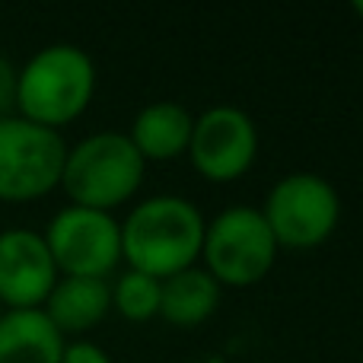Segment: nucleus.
Returning a JSON list of instances; mask_svg holds the SVG:
<instances>
[{
	"instance_id": "obj_1",
	"label": "nucleus",
	"mask_w": 363,
	"mask_h": 363,
	"mask_svg": "<svg viewBox=\"0 0 363 363\" xmlns=\"http://www.w3.org/2000/svg\"><path fill=\"white\" fill-rule=\"evenodd\" d=\"M201 211L179 194H157L131 207L121 223V262L157 281L194 268L204 242Z\"/></svg>"
},
{
	"instance_id": "obj_2",
	"label": "nucleus",
	"mask_w": 363,
	"mask_h": 363,
	"mask_svg": "<svg viewBox=\"0 0 363 363\" xmlns=\"http://www.w3.org/2000/svg\"><path fill=\"white\" fill-rule=\"evenodd\" d=\"M96 93V64L83 48L67 42L35 51L23 70H16V106L19 118L42 128L77 121L89 108Z\"/></svg>"
},
{
	"instance_id": "obj_3",
	"label": "nucleus",
	"mask_w": 363,
	"mask_h": 363,
	"mask_svg": "<svg viewBox=\"0 0 363 363\" xmlns=\"http://www.w3.org/2000/svg\"><path fill=\"white\" fill-rule=\"evenodd\" d=\"M144 169L147 163L134 150L128 134L99 131L83 138L77 147H67L61 188L70 204L112 213L138 194Z\"/></svg>"
},
{
	"instance_id": "obj_4",
	"label": "nucleus",
	"mask_w": 363,
	"mask_h": 363,
	"mask_svg": "<svg viewBox=\"0 0 363 363\" xmlns=\"http://www.w3.org/2000/svg\"><path fill=\"white\" fill-rule=\"evenodd\" d=\"M204 271L220 287H252L277 262V242L258 207H226L204 223Z\"/></svg>"
},
{
	"instance_id": "obj_5",
	"label": "nucleus",
	"mask_w": 363,
	"mask_h": 363,
	"mask_svg": "<svg viewBox=\"0 0 363 363\" xmlns=\"http://www.w3.org/2000/svg\"><path fill=\"white\" fill-rule=\"evenodd\" d=\"M262 217L277 249H315L341 220V198L328 179L315 172H290L274 182Z\"/></svg>"
},
{
	"instance_id": "obj_6",
	"label": "nucleus",
	"mask_w": 363,
	"mask_h": 363,
	"mask_svg": "<svg viewBox=\"0 0 363 363\" xmlns=\"http://www.w3.org/2000/svg\"><path fill=\"white\" fill-rule=\"evenodd\" d=\"M64 144L61 131L32 125L19 115L0 118V201H35L61 185Z\"/></svg>"
},
{
	"instance_id": "obj_7",
	"label": "nucleus",
	"mask_w": 363,
	"mask_h": 363,
	"mask_svg": "<svg viewBox=\"0 0 363 363\" xmlns=\"http://www.w3.org/2000/svg\"><path fill=\"white\" fill-rule=\"evenodd\" d=\"M61 277L108 281L121 262V223L106 211L67 204L42 233Z\"/></svg>"
},
{
	"instance_id": "obj_8",
	"label": "nucleus",
	"mask_w": 363,
	"mask_h": 363,
	"mask_svg": "<svg viewBox=\"0 0 363 363\" xmlns=\"http://www.w3.org/2000/svg\"><path fill=\"white\" fill-rule=\"evenodd\" d=\"M191 166L207 182H236L258 157V128L242 108L213 106L194 118L188 140Z\"/></svg>"
},
{
	"instance_id": "obj_9",
	"label": "nucleus",
	"mask_w": 363,
	"mask_h": 363,
	"mask_svg": "<svg viewBox=\"0 0 363 363\" xmlns=\"http://www.w3.org/2000/svg\"><path fill=\"white\" fill-rule=\"evenodd\" d=\"M57 277L61 274L51 262L42 233L23 226L0 233V306L4 309H42Z\"/></svg>"
},
{
	"instance_id": "obj_10",
	"label": "nucleus",
	"mask_w": 363,
	"mask_h": 363,
	"mask_svg": "<svg viewBox=\"0 0 363 363\" xmlns=\"http://www.w3.org/2000/svg\"><path fill=\"white\" fill-rule=\"evenodd\" d=\"M112 309V284L99 277H57L42 313L61 335H83L96 328Z\"/></svg>"
},
{
	"instance_id": "obj_11",
	"label": "nucleus",
	"mask_w": 363,
	"mask_h": 363,
	"mask_svg": "<svg viewBox=\"0 0 363 363\" xmlns=\"http://www.w3.org/2000/svg\"><path fill=\"white\" fill-rule=\"evenodd\" d=\"M191 128L194 115L182 102H150L134 115L128 140L134 144L144 163L150 160L163 163V160H179L182 153H188Z\"/></svg>"
},
{
	"instance_id": "obj_12",
	"label": "nucleus",
	"mask_w": 363,
	"mask_h": 363,
	"mask_svg": "<svg viewBox=\"0 0 363 363\" xmlns=\"http://www.w3.org/2000/svg\"><path fill=\"white\" fill-rule=\"evenodd\" d=\"M64 335L42 309H6L0 315V363H61Z\"/></svg>"
},
{
	"instance_id": "obj_13",
	"label": "nucleus",
	"mask_w": 363,
	"mask_h": 363,
	"mask_svg": "<svg viewBox=\"0 0 363 363\" xmlns=\"http://www.w3.org/2000/svg\"><path fill=\"white\" fill-rule=\"evenodd\" d=\"M220 306V284L204 268H185L160 281V315L176 328L207 322Z\"/></svg>"
},
{
	"instance_id": "obj_14",
	"label": "nucleus",
	"mask_w": 363,
	"mask_h": 363,
	"mask_svg": "<svg viewBox=\"0 0 363 363\" xmlns=\"http://www.w3.org/2000/svg\"><path fill=\"white\" fill-rule=\"evenodd\" d=\"M112 306L128 322H150L160 315V281L128 268L112 287Z\"/></svg>"
},
{
	"instance_id": "obj_15",
	"label": "nucleus",
	"mask_w": 363,
	"mask_h": 363,
	"mask_svg": "<svg viewBox=\"0 0 363 363\" xmlns=\"http://www.w3.org/2000/svg\"><path fill=\"white\" fill-rule=\"evenodd\" d=\"M61 363H112L108 354L102 351L93 341H74V345H64V357Z\"/></svg>"
},
{
	"instance_id": "obj_16",
	"label": "nucleus",
	"mask_w": 363,
	"mask_h": 363,
	"mask_svg": "<svg viewBox=\"0 0 363 363\" xmlns=\"http://www.w3.org/2000/svg\"><path fill=\"white\" fill-rule=\"evenodd\" d=\"M13 99H16V70L6 57H0V115L13 108Z\"/></svg>"
},
{
	"instance_id": "obj_17",
	"label": "nucleus",
	"mask_w": 363,
	"mask_h": 363,
	"mask_svg": "<svg viewBox=\"0 0 363 363\" xmlns=\"http://www.w3.org/2000/svg\"><path fill=\"white\" fill-rule=\"evenodd\" d=\"M354 13H357V16L363 19V0H354Z\"/></svg>"
},
{
	"instance_id": "obj_18",
	"label": "nucleus",
	"mask_w": 363,
	"mask_h": 363,
	"mask_svg": "<svg viewBox=\"0 0 363 363\" xmlns=\"http://www.w3.org/2000/svg\"><path fill=\"white\" fill-rule=\"evenodd\" d=\"M4 313H6V309H4V306H0V315H4Z\"/></svg>"
},
{
	"instance_id": "obj_19",
	"label": "nucleus",
	"mask_w": 363,
	"mask_h": 363,
	"mask_svg": "<svg viewBox=\"0 0 363 363\" xmlns=\"http://www.w3.org/2000/svg\"><path fill=\"white\" fill-rule=\"evenodd\" d=\"M0 118H4V115H0Z\"/></svg>"
}]
</instances>
